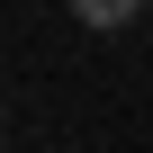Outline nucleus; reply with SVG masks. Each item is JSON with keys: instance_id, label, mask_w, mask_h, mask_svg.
<instances>
[{"instance_id": "1", "label": "nucleus", "mask_w": 153, "mask_h": 153, "mask_svg": "<svg viewBox=\"0 0 153 153\" xmlns=\"http://www.w3.org/2000/svg\"><path fill=\"white\" fill-rule=\"evenodd\" d=\"M135 9H153V0H72V18H81V27H126Z\"/></svg>"}]
</instances>
